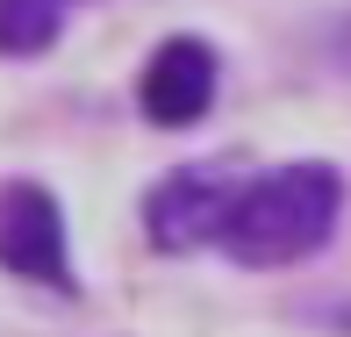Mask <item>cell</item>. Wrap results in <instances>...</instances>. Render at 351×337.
I'll use <instances>...</instances> for the list:
<instances>
[{"instance_id":"cell-1","label":"cell","mask_w":351,"mask_h":337,"mask_svg":"<svg viewBox=\"0 0 351 337\" xmlns=\"http://www.w3.org/2000/svg\"><path fill=\"white\" fill-rule=\"evenodd\" d=\"M337 172L330 165H287L265 172L258 187H237L230 222H222V244H230L237 266H294L308 251L330 244L337 230Z\"/></svg>"},{"instance_id":"cell-5","label":"cell","mask_w":351,"mask_h":337,"mask_svg":"<svg viewBox=\"0 0 351 337\" xmlns=\"http://www.w3.org/2000/svg\"><path fill=\"white\" fill-rule=\"evenodd\" d=\"M58 36V0H0V51L29 58Z\"/></svg>"},{"instance_id":"cell-2","label":"cell","mask_w":351,"mask_h":337,"mask_svg":"<svg viewBox=\"0 0 351 337\" xmlns=\"http://www.w3.org/2000/svg\"><path fill=\"white\" fill-rule=\"evenodd\" d=\"M0 266L43 287H72L65 266V216L43 187H8L0 194Z\"/></svg>"},{"instance_id":"cell-3","label":"cell","mask_w":351,"mask_h":337,"mask_svg":"<svg viewBox=\"0 0 351 337\" xmlns=\"http://www.w3.org/2000/svg\"><path fill=\"white\" fill-rule=\"evenodd\" d=\"M215 101V51L194 36H172L165 51L143 65V115L158 122V130H186V122H201Z\"/></svg>"},{"instance_id":"cell-4","label":"cell","mask_w":351,"mask_h":337,"mask_svg":"<svg viewBox=\"0 0 351 337\" xmlns=\"http://www.w3.org/2000/svg\"><path fill=\"white\" fill-rule=\"evenodd\" d=\"M230 187L222 180H201V172H180V180H165L151 194V237L165 251H194V244H208V237H222V222H230Z\"/></svg>"}]
</instances>
